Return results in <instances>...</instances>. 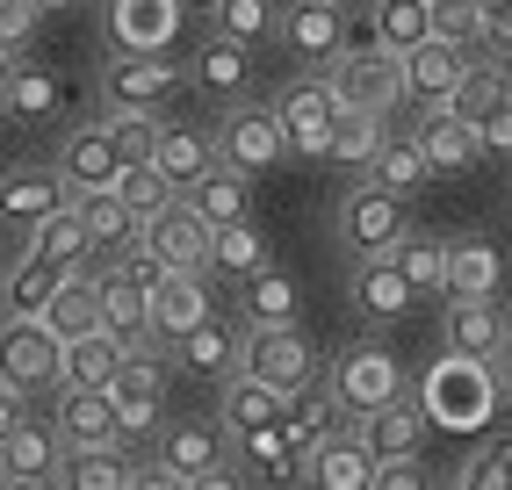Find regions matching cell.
<instances>
[{
  "mask_svg": "<svg viewBox=\"0 0 512 490\" xmlns=\"http://www.w3.org/2000/svg\"><path fill=\"white\" fill-rule=\"evenodd\" d=\"M138 454L130 447H101V454H73L65 462V476H58V490H130L138 483Z\"/></svg>",
  "mask_w": 512,
  "mask_h": 490,
  "instance_id": "obj_43",
  "label": "cell"
},
{
  "mask_svg": "<svg viewBox=\"0 0 512 490\" xmlns=\"http://www.w3.org/2000/svg\"><path fill=\"white\" fill-rule=\"evenodd\" d=\"M448 490H512V433H491V440L448 476Z\"/></svg>",
  "mask_w": 512,
  "mask_h": 490,
  "instance_id": "obj_48",
  "label": "cell"
},
{
  "mask_svg": "<svg viewBox=\"0 0 512 490\" xmlns=\"http://www.w3.org/2000/svg\"><path fill=\"white\" fill-rule=\"evenodd\" d=\"M58 173H65V188H73V202H87V195H116L123 188V173H130V159H123V145L101 123H80V130H65V145H58V159H51Z\"/></svg>",
  "mask_w": 512,
  "mask_h": 490,
  "instance_id": "obj_9",
  "label": "cell"
},
{
  "mask_svg": "<svg viewBox=\"0 0 512 490\" xmlns=\"http://www.w3.org/2000/svg\"><path fill=\"white\" fill-rule=\"evenodd\" d=\"M181 80L174 58H109L94 73V116H166Z\"/></svg>",
  "mask_w": 512,
  "mask_h": 490,
  "instance_id": "obj_4",
  "label": "cell"
},
{
  "mask_svg": "<svg viewBox=\"0 0 512 490\" xmlns=\"http://www.w3.org/2000/svg\"><path fill=\"white\" fill-rule=\"evenodd\" d=\"M152 166H159L166 181L181 188V202H188V195H195V188L217 173V137H210V130H195V123H166V137H159V159H152Z\"/></svg>",
  "mask_w": 512,
  "mask_h": 490,
  "instance_id": "obj_29",
  "label": "cell"
},
{
  "mask_svg": "<svg viewBox=\"0 0 512 490\" xmlns=\"http://www.w3.org/2000/svg\"><path fill=\"white\" fill-rule=\"evenodd\" d=\"M202 15H210V37H224L238 51H260L267 37H282V8H267V0H217Z\"/></svg>",
  "mask_w": 512,
  "mask_h": 490,
  "instance_id": "obj_40",
  "label": "cell"
},
{
  "mask_svg": "<svg viewBox=\"0 0 512 490\" xmlns=\"http://www.w3.org/2000/svg\"><path fill=\"white\" fill-rule=\"evenodd\" d=\"M130 490H188V483H181V476H166L159 462H145V469H138V483H130Z\"/></svg>",
  "mask_w": 512,
  "mask_h": 490,
  "instance_id": "obj_57",
  "label": "cell"
},
{
  "mask_svg": "<svg viewBox=\"0 0 512 490\" xmlns=\"http://www.w3.org/2000/svg\"><path fill=\"white\" fill-rule=\"evenodd\" d=\"M498 282H505L498 245L455 238V260H448V303H498Z\"/></svg>",
  "mask_w": 512,
  "mask_h": 490,
  "instance_id": "obj_36",
  "label": "cell"
},
{
  "mask_svg": "<svg viewBox=\"0 0 512 490\" xmlns=\"http://www.w3.org/2000/svg\"><path fill=\"white\" fill-rule=\"evenodd\" d=\"M440 44L484 58L491 51V8H484V0H448V8H440Z\"/></svg>",
  "mask_w": 512,
  "mask_h": 490,
  "instance_id": "obj_50",
  "label": "cell"
},
{
  "mask_svg": "<svg viewBox=\"0 0 512 490\" xmlns=\"http://www.w3.org/2000/svg\"><path fill=\"white\" fill-rule=\"evenodd\" d=\"M22 253H29V260H44V267H58V274H87V267H101L94 238H87V217H80V202H73V209H58L51 224L29 231V238H22Z\"/></svg>",
  "mask_w": 512,
  "mask_h": 490,
  "instance_id": "obj_25",
  "label": "cell"
},
{
  "mask_svg": "<svg viewBox=\"0 0 512 490\" xmlns=\"http://www.w3.org/2000/svg\"><path fill=\"white\" fill-rule=\"evenodd\" d=\"M80 217H87V238H94L101 260H123L130 245H145V224H138V209H130L123 195H87Z\"/></svg>",
  "mask_w": 512,
  "mask_h": 490,
  "instance_id": "obj_38",
  "label": "cell"
},
{
  "mask_svg": "<svg viewBox=\"0 0 512 490\" xmlns=\"http://www.w3.org/2000/svg\"><path fill=\"white\" fill-rule=\"evenodd\" d=\"M275 267V253H267V231L246 217V224H231V231H217V245H210V282H238L246 289L253 274H267Z\"/></svg>",
  "mask_w": 512,
  "mask_h": 490,
  "instance_id": "obj_35",
  "label": "cell"
},
{
  "mask_svg": "<svg viewBox=\"0 0 512 490\" xmlns=\"http://www.w3.org/2000/svg\"><path fill=\"white\" fill-rule=\"evenodd\" d=\"M94 274H101V332H116L123 346H152L159 339L152 332V296L130 289L123 274H116V260H101Z\"/></svg>",
  "mask_w": 512,
  "mask_h": 490,
  "instance_id": "obj_31",
  "label": "cell"
},
{
  "mask_svg": "<svg viewBox=\"0 0 512 490\" xmlns=\"http://www.w3.org/2000/svg\"><path fill=\"white\" fill-rule=\"evenodd\" d=\"M339 245L354 253V267H375V260H397L404 245H412V209L383 188H354L339 202Z\"/></svg>",
  "mask_w": 512,
  "mask_h": 490,
  "instance_id": "obj_3",
  "label": "cell"
},
{
  "mask_svg": "<svg viewBox=\"0 0 512 490\" xmlns=\"http://www.w3.org/2000/svg\"><path fill=\"white\" fill-rule=\"evenodd\" d=\"M0 382L15 390H65V339L51 325H8V346H0Z\"/></svg>",
  "mask_w": 512,
  "mask_h": 490,
  "instance_id": "obj_16",
  "label": "cell"
},
{
  "mask_svg": "<svg viewBox=\"0 0 512 490\" xmlns=\"http://www.w3.org/2000/svg\"><path fill=\"white\" fill-rule=\"evenodd\" d=\"M289 404H296V397L267 390V382H253V375H238V382H224V397H217V426H224L231 447H246V440H260V433L289 426Z\"/></svg>",
  "mask_w": 512,
  "mask_h": 490,
  "instance_id": "obj_17",
  "label": "cell"
},
{
  "mask_svg": "<svg viewBox=\"0 0 512 490\" xmlns=\"http://www.w3.org/2000/svg\"><path fill=\"white\" fill-rule=\"evenodd\" d=\"M491 375H498V397H505V404H512V354H505V361H498V368H491Z\"/></svg>",
  "mask_w": 512,
  "mask_h": 490,
  "instance_id": "obj_59",
  "label": "cell"
},
{
  "mask_svg": "<svg viewBox=\"0 0 512 490\" xmlns=\"http://www.w3.org/2000/svg\"><path fill=\"white\" fill-rule=\"evenodd\" d=\"M375 44L397 51V58L440 44V8H426V0H390V8H375Z\"/></svg>",
  "mask_w": 512,
  "mask_h": 490,
  "instance_id": "obj_37",
  "label": "cell"
},
{
  "mask_svg": "<svg viewBox=\"0 0 512 490\" xmlns=\"http://www.w3.org/2000/svg\"><path fill=\"white\" fill-rule=\"evenodd\" d=\"M390 137H397V130H383L375 116H339V130H332V152H325V159H332V166H347V173H361V181H368Z\"/></svg>",
  "mask_w": 512,
  "mask_h": 490,
  "instance_id": "obj_44",
  "label": "cell"
},
{
  "mask_svg": "<svg viewBox=\"0 0 512 490\" xmlns=\"http://www.w3.org/2000/svg\"><path fill=\"white\" fill-rule=\"evenodd\" d=\"M123 368H130V346H123L116 332H94V339H73V346H65V390L109 397Z\"/></svg>",
  "mask_w": 512,
  "mask_h": 490,
  "instance_id": "obj_32",
  "label": "cell"
},
{
  "mask_svg": "<svg viewBox=\"0 0 512 490\" xmlns=\"http://www.w3.org/2000/svg\"><path fill=\"white\" fill-rule=\"evenodd\" d=\"M116 195H123L130 209H138V224H145V231H152V224L166 217V209H181V188H174V181H166V173H159V166H130Z\"/></svg>",
  "mask_w": 512,
  "mask_h": 490,
  "instance_id": "obj_49",
  "label": "cell"
},
{
  "mask_svg": "<svg viewBox=\"0 0 512 490\" xmlns=\"http://www.w3.org/2000/svg\"><path fill=\"white\" fill-rule=\"evenodd\" d=\"M426 418L433 426H448V433H476L491 418V404H505L498 397V375L491 368H476V361H433V375H426Z\"/></svg>",
  "mask_w": 512,
  "mask_h": 490,
  "instance_id": "obj_7",
  "label": "cell"
},
{
  "mask_svg": "<svg viewBox=\"0 0 512 490\" xmlns=\"http://www.w3.org/2000/svg\"><path fill=\"white\" fill-rule=\"evenodd\" d=\"M152 462H159L166 476H181V483H202V476L231 469V462H238V447L224 440L217 418H174V426L152 440Z\"/></svg>",
  "mask_w": 512,
  "mask_h": 490,
  "instance_id": "obj_12",
  "label": "cell"
},
{
  "mask_svg": "<svg viewBox=\"0 0 512 490\" xmlns=\"http://www.w3.org/2000/svg\"><path fill=\"white\" fill-rule=\"evenodd\" d=\"M375 490H440L426 476V462H390V469H375Z\"/></svg>",
  "mask_w": 512,
  "mask_h": 490,
  "instance_id": "obj_55",
  "label": "cell"
},
{
  "mask_svg": "<svg viewBox=\"0 0 512 490\" xmlns=\"http://www.w3.org/2000/svg\"><path fill=\"white\" fill-rule=\"evenodd\" d=\"M210 137H217V166L246 173V181H260V173H275L282 159H296V152H289V130H282V116H275V101L224 109V123H217Z\"/></svg>",
  "mask_w": 512,
  "mask_h": 490,
  "instance_id": "obj_6",
  "label": "cell"
},
{
  "mask_svg": "<svg viewBox=\"0 0 512 490\" xmlns=\"http://www.w3.org/2000/svg\"><path fill=\"white\" fill-rule=\"evenodd\" d=\"M404 73H412V101H419V116H448V109H455V94H462V87H469V73H476V58H469V51H455V44H426V51L404 58Z\"/></svg>",
  "mask_w": 512,
  "mask_h": 490,
  "instance_id": "obj_20",
  "label": "cell"
},
{
  "mask_svg": "<svg viewBox=\"0 0 512 490\" xmlns=\"http://www.w3.org/2000/svg\"><path fill=\"white\" fill-rule=\"evenodd\" d=\"M426 404H397V411H375V418H361L354 426V440L375 454V469H390V462H419L426 454Z\"/></svg>",
  "mask_w": 512,
  "mask_h": 490,
  "instance_id": "obj_24",
  "label": "cell"
},
{
  "mask_svg": "<svg viewBox=\"0 0 512 490\" xmlns=\"http://www.w3.org/2000/svg\"><path fill=\"white\" fill-rule=\"evenodd\" d=\"M347 29H354V15L339 8V0H296V8H282V44H289V58H296V65H318V73H332V65L354 51Z\"/></svg>",
  "mask_w": 512,
  "mask_h": 490,
  "instance_id": "obj_11",
  "label": "cell"
},
{
  "mask_svg": "<svg viewBox=\"0 0 512 490\" xmlns=\"http://www.w3.org/2000/svg\"><path fill=\"white\" fill-rule=\"evenodd\" d=\"M368 188H383V195H397V202H412L419 188H433V166H426V152H419L412 130H397L390 145H383V159H375V173H368Z\"/></svg>",
  "mask_w": 512,
  "mask_h": 490,
  "instance_id": "obj_41",
  "label": "cell"
},
{
  "mask_svg": "<svg viewBox=\"0 0 512 490\" xmlns=\"http://www.w3.org/2000/svg\"><path fill=\"white\" fill-rule=\"evenodd\" d=\"M37 22H44V8L37 0H8V8H0V44H22V37H37Z\"/></svg>",
  "mask_w": 512,
  "mask_h": 490,
  "instance_id": "obj_53",
  "label": "cell"
},
{
  "mask_svg": "<svg viewBox=\"0 0 512 490\" xmlns=\"http://www.w3.org/2000/svg\"><path fill=\"white\" fill-rule=\"evenodd\" d=\"M166 368H174V346H130V368L116 375V418H123V440H159L174 418H166Z\"/></svg>",
  "mask_w": 512,
  "mask_h": 490,
  "instance_id": "obj_5",
  "label": "cell"
},
{
  "mask_svg": "<svg viewBox=\"0 0 512 490\" xmlns=\"http://www.w3.org/2000/svg\"><path fill=\"white\" fill-rule=\"evenodd\" d=\"M325 382H332V397L347 404L354 426H361V418H375V411L412 404V375H404V361L390 354V346H375V339L347 346V354H339V361L325 368Z\"/></svg>",
  "mask_w": 512,
  "mask_h": 490,
  "instance_id": "obj_2",
  "label": "cell"
},
{
  "mask_svg": "<svg viewBox=\"0 0 512 490\" xmlns=\"http://www.w3.org/2000/svg\"><path fill=\"white\" fill-rule=\"evenodd\" d=\"M238 310H246V332H296V310H303V289H296V274L289 267H267L253 274L246 289H238Z\"/></svg>",
  "mask_w": 512,
  "mask_h": 490,
  "instance_id": "obj_28",
  "label": "cell"
},
{
  "mask_svg": "<svg viewBox=\"0 0 512 490\" xmlns=\"http://www.w3.org/2000/svg\"><path fill=\"white\" fill-rule=\"evenodd\" d=\"M210 318H217V310H210V274H174V282L152 296V332H159V346H188Z\"/></svg>",
  "mask_w": 512,
  "mask_h": 490,
  "instance_id": "obj_22",
  "label": "cell"
},
{
  "mask_svg": "<svg viewBox=\"0 0 512 490\" xmlns=\"http://www.w3.org/2000/svg\"><path fill=\"white\" fill-rule=\"evenodd\" d=\"M448 260H455V245H448V238L412 231V245L397 253V267H404V282H412L419 303H426V296H448Z\"/></svg>",
  "mask_w": 512,
  "mask_h": 490,
  "instance_id": "obj_46",
  "label": "cell"
},
{
  "mask_svg": "<svg viewBox=\"0 0 512 490\" xmlns=\"http://www.w3.org/2000/svg\"><path fill=\"white\" fill-rule=\"evenodd\" d=\"M65 282H73V274H58V267H44V260L15 253V260H8V282H0V318H8V325H44Z\"/></svg>",
  "mask_w": 512,
  "mask_h": 490,
  "instance_id": "obj_21",
  "label": "cell"
},
{
  "mask_svg": "<svg viewBox=\"0 0 512 490\" xmlns=\"http://www.w3.org/2000/svg\"><path fill=\"white\" fill-rule=\"evenodd\" d=\"M303 490H375V454L347 433L303 462Z\"/></svg>",
  "mask_w": 512,
  "mask_h": 490,
  "instance_id": "obj_34",
  "label": "cell"
},
{
  "mask_svg": "<svg viewBox=\"0 0 512 490\" xmlns=\"http://www.w3.org/2000/svg\"><path fill=\"white\" fill-rule=\"evenodd\" d=\"M145 245H152V253L174 267V274H210V245H217V231L181 202V209H166V217L145 231Z\"/></svg>",
  "mask_w": 512,
  "mask_h": 490,
  "instance_id": "obj_27",
  "label": "cell"
},
{
  "mask_svg": "<svg viewBox=\"0 0 512 490\" xmlns=\"http://www.w3.org/2000/svg\"><path fill=\"white\" fill-rule=\"evenodd\" d=\"M116 274H123L130 289H145V296H159L166 282H174V267H166V260L152 253V245H130V253L116 260Z\"/></svg>",
  "mask_w": 512,
  "mask_h": 490,
  "instance_id": "obj_52",
  "label": "cell"
},
{
  "mask_svg": "<svg viewBox=\"0 0 512 490\" xmlns=\"http://www.w3.org/2000/svg\"><path fill=\"white\" fill-rule=\"evenodd\" d=\"M238 469H260L267 483H303V447L289 440V426H275V433H260V440H246L238 447Z\"/></svg>",
  "mask_w": 512,
  "mask_h": 490,
  "instance_id": "obj_47",
  "label": "cell"
},
{
  "mask_svg": "<svg viewBox=\"0 0 512 490\" xmlns=\"http://www.w3.org/2000/svg\"><path fill=\"white\" fill-rule=\"evenodd\" d=\"M8 490H22V483H8Z\"/></svg>",
  "mask_w": 512,
  "mask_h": 490,
  "instance_id": "obj_60",
  "label": "cell"
},
{
  "mask_svg": "<svg viewBox=\"0 0 512 490\" xmlns=\"http://www.w3.org/2000/svg\"><path fill=\"white\" fill-rule=\"evenodd\" d=\"M188 490H246V469L231 462V469H217V476H202V483H188Z\"/></svg>",
  "mask_w": 512,
  "mask_h": 490,
  "instance_id": "obj_58",
  "label": "cell"
},
{
  "mask_svg": "<svg viewBox=\"0 0 512 490\" xmlns=\"http://www.w3.org/2000/svg\"><path fill=\"white\" fill-rule=\"evenodd\" d=\"M174 368L210 375V382H238V375H246V325L210 318V325H202L188 346H174Z\"/></svg>",
  "mask_w": 512,
  "mask_h": 490,
  "instance_id": "obj_26",
  "label": "cell"
},
{
  "mask_svg": "<svg viewBox=\"0 0 512 490\" xmlns=\"http://www.w3.org/2000/svg\"><path fill=\"white\" fill-rule=\"evenodd\" d=\"M246 375L267 382V390H282V397H303V390H318L325 368H318V346L296 332H246Z\"/></svg>",
  "mask_w": 512,
  "mask_h": 490,
  "instance_id": "obj_10",
  "label": "cell"
},
{
  "mask_svg": "<svg viewBox=\"0 0 512 490\" xmlns=\"http://www.w3.org/2000/svg\"><path fill=\"white\" fill-rule=\"evenodd\" d=\"M0 209H8V224L29 238L37 224H51L58 209H73V188H65L58 166H8V181H0Z\"/></svg>",
  "mask_w": 512,
  "mask_h": 490,
  "instance_id": "obj_18",
  "label": "cell"
},
{
  "mask_svg": "<svg viewBox=\"0 0 512 490\" xmlns=\"http://www.w3.org/2000/svg\"><path fill=\"white\" fill-rule=\"evenodd\" d=\"M44 325H51L65 346L101 332V274H94V267H87V274H73V282L58 289V303H51V318H44Z\"/></svg>",
  "mask_w": 512,
  "mask_h": 490,
  "instance_id": "obj_42",
  "label": "cell"
},
{
  "mask_svg": "<svg viewBox=\"0 0 512 490\" xmlns=\"http://www.w3.org/2000/svg\"><path fill=\"white\" fill-rule=\"evenodd\" d=\"M51 426H58V440L73 447V454L130 447V440H123V418H116V404H109V397H94V390H58V404H51Z\"/></svg>",
  "mask_w": 512,
  "mask_h": 490,
  "instance_id": "obj_19",
  "label": "cell"
},
{
  "mask_svg": "<svg viewBox=\"0 0 512 490\" xmlns=\"http://www.w3.org/2000/svg\"><path fill=\"white\" fill-rule=\"evenodd\" d=\"M101 130L123 145V159L130 166H152L159 159V137H166V116H94Z\"/></svg>",
  "mask_w": 512,
  "mask_h": 490,
  "instance_id": "obj_51",
  "label": "cell"
},
{
  "mask_svg": "<svg viewBox=\"0 0 512 490\" xmlns=\"http://www.w3.org/2000/svg\"><path fill=\"white\" fill-rule=\"evenodd\" d=\"M440 490H448V483H440Z\"/></svg>",
  "mask_w": 512,
  "mask_h": 490,
  "instance_id": "obj_61",
  "label": "cell"
},
{
  "mask_svg": "<svg viewBox=\"0 0 512 490\" xmlns=\"http://www.w3.org/2000/svg\"><path fill=\"white\" fill-rule=\"evenodd\" d=\"M58 101H65L58 73L8 58V73H0V116H8V123H29V130H37V123H51V116H58Z\"/></svg>",
  "mask_w": 512,
  "mask_h": 490,
  "instance_id": "obj_30",
  "label": "cell"
},
{
  "mask_svg": "<svg viewBox=\"0 0 512 490\" xmlns=\"http://www.w3.org/2000/svg\"><path fill=\"white\" fill-rule=\"evenodd\" d=\"M325 87L339 94V116H375V123H390V109L412 101V73H404V58L383 51V44H354L325 73Z\"/></svg>",
  "mask_w": 512,
  "mask_h": 490,
  "instance_id": "obj_1",
  "label": "cell"
},
{
  "mask_svg": "<svg viewBox=\"0 0 512 490\" xmlns=\"http://www.w3.org/2000/svg\"><path fill=\"white\" fill-rule=\"evenodd\" d=\"M275 116L289 130V152L296 159H325L332 152V130H339V94L325 87V73L318 80H289L275 94Z\"/></svg>",
  "mask_w": 512,
  "mask_h": 490,
  "instance_id": "obj_13",
  "label": "cell"
},
{
  "mask_svg": "<svg viewBox=\"0 0 512 490\" xmlns=\"http://www.w3.org/2000/svg\"><path fill=\"white\" fill-rule=\"evenodd\" d=\"M412 282H404V267L397 260H375V267H354V310L375 325H397V318H412Z\"/></svg>",
  "mask_w": 512,
  "mask_h": 490,
  "instance_id": "obj_33",
  "label": "cell"
},
{
  "mask_svg": "<svg viewBox=\"0 0 512 490\" xmlns=\"http://www.w3.org/2000/svg\"><path fill=\"white\" fill-rule=\"evenodd\" d=\"M476 145H484V159H512V101L491 109V123L476 130Z\"/></svg>",
  "mask_w": 512,
  "mask_h": 490,
  "instance_id": "obj_54",
  "label": "cell"
},
{
  "mask_svg": "<svg viewBox=\"0 0 512 490\" xmlns=\"http://www.w3.org/2000/svg\"><path fill=\"white\" fill-rule=\"evenodd\" d=\"M188 80L202 87V94H217L224 109H246L253 101V51H238V44H224V37H202L195 44V65H188Z\"/></svg>",
  "mask_w": 512,
  "mask_h": 490,
  "instance_id": "obj_23",
  "label": "cell"
},
{
  "mask_svg": "<svg viewBox=\"0 0 512 490\" xmlns=\"http://www.w3.org/2000/svg\"><path fill=\"white\" fill-rule=\"evenodd\" d=\"M181 22V0H116V8H101V37H109V58H166Z\"/></svg>",
  "mask_w": 512,
  "mask_h": 490,
  "instance_id": "obj_8",
  "label": "cell"
},
{
  "mask_svg": "<svg viewBox=\"0 0 512 490\" xmlns=\"http://www.w3.org/2000/svg\"><path fill=\"white\" fill-rule=\"evenodd\" d=\"M65 462H73V447L58 440V426L44 418V426H8L0 433V483H22V490H58Z\"/></svg>",
  "mask_w": 512,
  "mask_h": 490,
  "instance_id": "obj_14",
  "label": "cell"
},
{
  "mask_svg": "<svg viewBox=\"0 0 512 490\" xmlns=\"http://www.w3.org/2000/svg\"><path fill=\"white\" fill-rule=\"evenodd\" d=\"M440 346H448L455 361L498 368L512 354V318L498 303H448V310H440Z\"/></svg>",
  "mask_w": 512,
  "mask_h": 490,
  "instance_id": "obj_15",
  "label": "cell"
},
{
  "mask_svg": "<svg viewBox=\"0 0 512 490\" xmlns=\"http://www.w3.org/2000/svg\"><path fill=\"white\" fill-rule=\"evenodd\" d=\"M188 209H195V217L210 224V231H231V224H246V217H253V209H246V173L217 166L210 181H202V188L188 195Z\"/></svg>",
  "mask_w": 512,
  "mask_h": 490,
  "instance_id": "obj_45",
  "label": "cell"
},
{
  "mask_svg": "<svg viewBox=\"0 0 512 490\" xmlns=\"http://www.w3.org/2000/svg\"><path fill=\"white\" fill-rule=\"evenodd\" d=\"M419 152L433 173H469V166H484V145H476V130L455 123V116H419Z\"/></svg>",
  "mask_w": 512,
  "mask_h": 490,
  "instance_id": "obj_39",
  "label": "cell"
},
{
  "mask_svg": "<svg viewBox=\"0 0 512 490\" xmlns=\"http://www.w3.org/2000/svg\"><path fill=\"white\" fill-rule=\"evenodd\" d=\"M484 58H512V0L505 8H491V51Z\"/></svg>",
  "mask_w": 512,
  "mask_h": 490,
  "instance_id": "obj_56",
  "label": "cell"
}]
</instances>
